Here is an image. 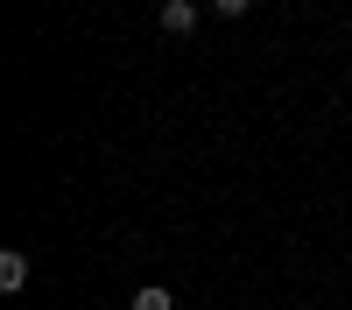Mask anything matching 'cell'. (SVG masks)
I'll return each mask as SVG.
<instances>
[{
    "label": "cell",
    "mask_w": 352,
    "mask_h": 310,
    "mask_svg": "<svg viewBox=\"0 0 352 310\" xmlns=\"http://www.w3.org/2000/svg\"><path fill=\"white\" fill-rule=\"evenodd\" d=\"M155 21H162V36H190L204 14H197V0H162V14H155Z\"/></svg>",
    "instance_id": "1"
},
{
    "label": "cell",
    "mask_w": 352,
    "mask_h": 310,
    "mask_svg": "<svg viewBox=\"0 0 352 310\" xmlns=\"http://www.w3.org/2000/svg\"><path fill=\"white\" fill-rule=\"evenodd\" d=\"M127 310H176V296L162 289V282H148V289H134V296H127Z\"/></svg>",
    "instance_id": "2"
},
{
    "label": "cell",
    "mask_w": 352,
    "mask_h": 310,
    "mask_svg": "<svg viewBox=\"0 0 352 310\" xmlns=\"http://www.w3.org/2000/svg\"><path fill=\"white\" fill-rule=\"evenodd\" d=\"M21 282H28V254H0V289H21Z\"/></svg>",
    "instance_id": "3"
},
{
    "label": "cell",
    "mask_w": 352,
    "mask_h": 310,
    "mask_svg": "<svg viewBox=\"0 0 352 310\" xmlns=\"http://www.w3.org/2000/svg\"><path fill=\"white\" fill-rule=\"evenodd\" d=\"M254 0H212V14H247Z\"/></svg>",
    "instance_id": "4"
},
{
    "label": "cell",
    "mask_w": 352,
    "mask_h": 310,
    "mask_svg": "<svg viewBox=\"0 0 352 310\" xmlns=\"http://www.w3.org/2000/svg\"><path fill=\"white\" fill-rule=\"evenodd\" d=\"M345 36H352V14H345Z\"/></svg>",
    "instance_id": "5"
}]
</instances>
